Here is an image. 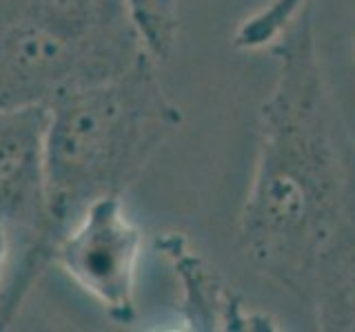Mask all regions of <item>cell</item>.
<instances>
[{"label": "cell", "mask_w": 355, "mask_h": 332, "mask_svg": "<svg viewBox=\"0 0 355 332\" xmlns=\"http://www.w3.org/2000/svg\"><path fill=\"white\" fill-rule=\"evenodd\" d=\"M306 0H271L258 14L247 18L236 33V44L242 49H262L271 44L291 25Z\"/></svg>", "instance_id": "52a82bcc"}, {"label": "cell", "mask_w": 355, "mask_h": 332, "mask_svg": "<svg viewBox=\"0 0 355 332\" xmlns=\"http://www.w3.org/2000/svg\"><path fill=\"white\" fill-rule=\"evenodd\" d=\"M142 55L122 0H0V109L49 104Z\"/></svg>", "instance_id": "3957f363"}, {"label": "cell", "mask_w": 355, "mask_h": 332, "mask_svg": "<svg viewBox=\"0 0 355 332\" xmlns=\"http://www.w3.org/2000/svg\"><path fill=\"white\" fill-rule=\"evenodd\" d=\"M162 252L173 261L175 273L182 277L184 286V308L189 313L191 328H238L236 324H247V319L240 317V306L227 295L222 286H218L216 277L211 275L198 255L184 248V241L175 235L158 241Z\"/></svg>", "instance_id": "8992f818"}, {"label": "cell", "mask_w": 355, "mask_h": 332, "mask_svg": "<svg viewBox=\"0 0 355 332\" xmlns=\"http://www.w3.org/2000/svg\"><path fill=\"white\" fill-rule=\"evenodd\" d=\"M49 104L0 109V228L9 243L0 330L7 328L49 264L60 235L47 182Z\"/></svg>", "instance_id": "277c9868"}, {"label": "cell", "mask_w": 355, "mask_h": 332, "mask_svg": "<svg viewBox=\"0 0 355 332\" xmlns=\"http://www.w3.org/2000/svg\"><path fill=\"white\" fill-rule=\"evenodd\" d=\"M142 232L129 219L122 195H105L89 204L55 243L53 264L92 295L116 324L136 319V266Z\"/></svg>", "instance_id": "5b68a950"}, {"label": "cell", "mask_w": 355, "mask_h": 332, "mask_svg": "<svg viewBox=\"0 0 355 332\" xmlns=\"http://www.w3.org/2000/svg\"><path fill=\"white\" fill-rule=\"evenodd\" d=\"M7 261H9V243L5 230L0 228V302H3V290H5V279H7Z\"/></svg>", "instance_id": "ba28073f"}, {"label": "cell", "mask_w": 355, "mask_h": 332, "mask_svg": "<svg viewBox=\"0 0 355 332\" xmlns=\"http://www.w3.org/2000/svg\"><path fill=\"white\" fill-rule=\"evenodd\" d=\"M149 60L142 55L127 71L67 89L49 102L47 182L60 237L96 199L122 195L180 120Z\"/></svg>", "instance_id": "7a4b0ae2"}, {"label": "cell", "mask_w": 355, "mask_h": 332, "mask_svg": "<svg viewBox=\"0 0 355 332\" xmlns=\"http://www.w3.org/2000/svg\"><path fill=\"white\" fill-rule=\"evenodd\" d=\"M349 182L331 138L311 25H300L264 104L258 173L242 226L253 257L291 288L304 286L336 246Z\"/></svg>", "instance_id": "6da1fadb"}]
</instances>
